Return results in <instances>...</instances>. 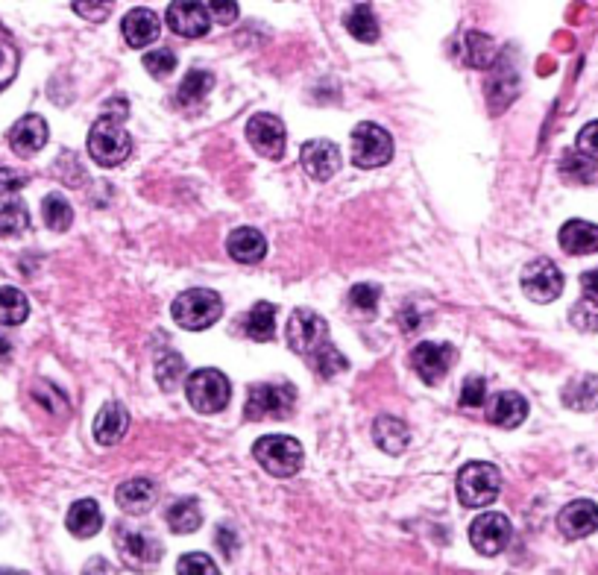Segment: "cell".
<instances>
[{
    "instance_id": "f5cc1de1",
    "label": "cell",
    "mask_w": 598,
    "mask_h": 575,
    "mask_svg": "<svg viewBox=\"0 0 598 575\" xmlns=\"http://www.w3.org/2000/svg\"><path fill=\"white\" fill-rule=\"evenodd\" d=\"M0 575H30V573H21V570H3V567H0Z\"/></svg>"
},
{
    "instance_id": "8d00e7d4",
    "label": "cell",
    "mask_w": 598,
    "mask_h": 575,
    "mask_svg": "<svg viewBox=\"0 0 598 575\" xmlns=\"http://www.w3.org/2000/svg\"><path fill=\"white\" fill-rule=\"evenodd\" d=\"M33 399L47 408L50 417H68V399H65V394H62L56 385H50V382H36V385H33Z\"/></svg>"
},
{
    "instance_id": "5bb4252c",
    "label": "cell",
    "mask_w": 598,
    "mask_h": 575,
    "mask_svg": "<svg viewBox=\"0 0 598 575\" xmlns=\"http://www.w3.org/2000/svg\"><path fill=\"white\" fill-rule=\"evenodd\" d=\"M118 549L127 558L129 567H135V570H153L162 561V555H165V546L150 531L135 529H121Z\"/></svg>"
},
{
    "instance_id": "e0dca14e",
    "label": "cell",
    "mask_w": 598,
    "mask_h": 575,
    "mask_svg": "<svg viewBox=\"0 0 598 575\" xmlns=\"http://www.w3.org/2000/svg\"><path fill=\"white\" fill-rule=\"evenodd\" d=\"M6 138H9L12 153H18V156L27 159V156H36L44 144H47L50 130H47V121H44L42 115H24L21 121L12 124V130H9Z\"/></svg>"
},
{
    "instance_id": "f35d334b",
    "label": "cell",
    "mask_w": 598,
    "mask_h": 575,
    "mask_svg": "<svg viewBox=\"0 0 598 575\" xmlns=\"http://www.w3.org/2000/svg\"><path fill=\"white\" fill-rule=\"evenodd\" d=\"M379 300H382V288H379V285H370V282L352 285V291H349V303H352V309L364 311V314H376Z\"/></svg>"
},
{
    "instance_id": "3957f363",
    "label": "cell",
    "mask_w": 598,
    "mask_h": 575,
    "mask_svg": "<svg viewBox=\"0 0 598 575\" xmlns=\"http://www.w3.org/2000/svg\"><path fill=\"white\" fill-rule=\"evenodd\" d=\"M297 391L288 382H258L247 394V420H285L294 414Z\"/></svg>"
},
{
    "instance_id": "bcb514c9",
    "label": "cell",
    "mask_w": 598,
    "mask_h": 575,
    "mask_svg": "<svg viewBox=\"0 0 598 575\" xmlns=\"http://www.w3.org/2000/svg\"><path fill=\"white\" fill-rule=\"evenodd\" d=\"M206 9H209V18L217 21V24H232V21L238 18V3H220V0H212V3H206Z\"/></svg>"
},
{
    "instance_id": "f907efd6",
    "label": "cell",
    "mask_w": 598,
    "mask_h": 575,
    "mask_svg": "<svg viewBox=\"0 0 598 575\" xmlns=\"http://www.w3.org/2000/svg\"><path fill=\"white\" fill-rule=\"evenodd\" d=\"M83 575H118L115 573V567L106 561V558H91L86 564V570H83Z\"/></svg>"
},
{
    "instance_id": "ab89813d",
    "label": "cell",
    "mask_w": 598,
    "mask_h": 575,
    "mask_svg": "<svg viewBox=\"0 0 598 575\" xmlns=\"http://www.w3.org/2000/svg\"><path fill=\"white\" fill-rule=\"evenodd\" d=\"M176 575H220V570L206 552H188L179 558Z\"/></svg>"
},
{
    "instance_id": "4dcf8cb0",
    "label": "cell",
    "mask_w": 598,
    "mask_h": 575,
    "mask_svg": "<svg viewBox=\"0 0 598 575\" xmlns=\"http://www.w3.org/2000/svg\"><path fill=\"white\" fill-rule=\"evenodd\" d=\"M30 229V212L15 197H0V238H12Z\"/></svg>"
},
{
    "instance_id": "603a6c76",
    "label": "cell",
    "mask_w": 598,
    "mask_h": 575,
    "mask_svg": "<svg viewBox=\"0 0 598 575\" xmlns=\"http://www.w3.org/2000/svg\"><path fill=\"white\" fill-rule=\"evenodd\" d=\"M525 417H528V402L513 391L496 394L490 408H487V420L499 429H516V426H522Z\"/></svg>"
},
{
    "instance_id": "5b68a950",
    "label": "cell",
    "mask_w": 598,
    "mask_h": 575,
    "mask_svg": "<svg viewBox=\"0 0 598 575\" xmlns=\"http://www.w3.org/2000/svg\"><path fill=\"white\" fill-rule=\"evenodd\" d=\"M502 490V473L487 461H470L458 473V499L467 508H487Z\"/></svg>"
},
{
    "instance_id": "681fc988",
    "label": "cell",
    "mask_w": 598,
    "mask_h": 575,
    "mask_svg": "<svg viewBox=\"0 0 598 575\" xmlns=\"http://www.w3.org/2000/svg\"><path fill=\"white\" fill-rule=\"evenodd\" d=\"M581 288H584V297H587V300H596L598 303V267L596 270H587V273L581 276Z\"/></svg>"
},
{
    "instance_id": "ffe728a7",
    "label": "cell",
    "mask_w": 598,
    "mask_h": 575,
    "mask_svg": "<svg viewBox=\"0 0 598 575\" xmlns=\"http://www.w3.org/2000/svg\"><path fill=\"white\" fill-rule=\"evenodd\" d=\"M226 250L238 265H258L267 253V241L253 226H238L235 232H229Z\"/></svg>"
},
{
    "instance_id": "2e32d148",
    "label": "cell",
    "mask_w": 598,
    "mask_h": 575,
    "mask_svg": "<svg viewBox=\"0 0 598 575\" xmlns=\"http://www.w3.org/2000/svg\"><path fill=\"white\" fill-rule=\"evenodd\" d=\"M557 529L569 540H581L598 531V505L593 499H575L560 508L557 514Z\"/></svg>"
},
{
    "instance_id": "9c48e42d",
    "label": "cell",
    "mask_w": 598,
    "mask_h": 575,
    "mask_svg": "<svg viewBox=\"0 0 598 575\" xmlns=\"http://www.w3.org/2000/svg\"><path fill=\"white\" fill-rule=\"evenodd\" d=\"M522 291L534 303H552L563 294V273L552 259H534L522 270Z\"/></svg>"
},
{
    "instance_id": "d4e9b609",
    "label": "cell",
    "mask_w": 598,
    "mask_h": 575,
    "mask_svg": "<svg viewBox=\"0 0 598 575\" xmlns=\"http://www.w3.org/2000/svg\"><path fill=\"white\" fill-rule=\"evenodd\" d=\"M373 441L379 443V449H385L387 455H399L411 441V432H408L405 420L385 414L373 423Z\"/></svg>"
},
{
    "instance_id": "d6986e66",
    "label": "cell",
    "mask_w": 598,
    "mask_h": 575,
    "mask_svg": "<svg viewBox=\"0 0 598 575\" xmlns=\"http://www.w3.org/2000/svg\"><path fill=\"white\" fill-rule=\"evenodd\" d=\"M121 33H124L129 47L153 45L159 39V33H162L159 15L153 9H147V6H138V9H132L127 18H124Z\"/></svg>"
},
{
    "instance_id": "f1b7e54d",
    "label": "cell",
    "mask_w": 598,
    "mask_h": 575,
    "mask_svg": "<svg viewBox=\"0 0 598 575\" xmlns=\"http://www.w3.org/2000/svg\"><path fill=\"white\" fill-rule=\"evenodd\" d=\"M214 89V74L212 71H203V68H194L185 74V80L179 83L176 89V100L182 106H197L200 100H206V94Z\"/></svg>"
},
{
    "instance_id": "83f0119b",
    "label": "cell",
    "mask_w": 598,
    "mask_h": 575,
    "mask_svg": "<svg viewBox=\"0 0 598 575\" xmlns=\"http://www.w3.org/2000/svg\"><path fill=\"white\" fill-rule=\"evenodd\" d=\"M168 526L176 534H191L203 526V511H200V502L185 496V499H176L171 508H168Z\"/></svg>"
},
{
    "instance_id": "ba28073f",
    "label": "cell",
    "mask_w": 598,
    "mask_h": 575,
    "mask_svg": "<svg viewBox=\"0 0 598 575\" xmlns=\"http://www.w3.org/2000/svg\"><path fill=\"white\" fill-rule=\"evenodd\" d=\"M393 159V138L385 127L364 121L352 130V162L358 168H382Z\"/></svg>"
},
{
    "instance_id": "8992f818",
    "label": "cell",
    "mask_w": 598,
    "mask_h": 575,
    "mask_svg": "<svg viewBox=\"0 0 598 575\" xmlns=\"http://www.w3.org/2000/svg\"><path fill=\"white\" fill-rule=\"evenodd\" d=\"M185 397L200 411V414H217L229 405L232 385L229 379L214 370V367H200L185 379Z\"/></svg>"
},
{
    "instance_id": "4316f807",
    "label": "cell",
    "mask_w": 598,
    "mask_h": 575,
    "mask_svg": "<svg viewBox=\"0 0 598 575\" xmlns=\"http://www.w3.org/2000/svg\"><path fill=\"white\" fill-rule=\"evenodd\" d=\"M563 402L575 411H596L598 408V376L596 373H587V376H578L566 385L563 391Z\"/></svg>"
},
{
    "instance_id": "484cf974",
    "label": "cell",
    "mask_w": 598,
    "mask_h": 575,
    "mask_svg": "<svg viewBox=\"0 0 598 575\" xmlns=\"http://www.w3.org/2000/svg\"><path fill=\"white\" fill-rule=\"evenodd\" d=\"M343 24H346L349 36L358 39V42H364V45H373V42L379 39V21H376L373 6H367V3H355V6L346 12Z\"/></svg>"
},
{
    "instance_id": "cb8c5ba5",
    "label": "cell",
    "mask_w": 598,
    "mask_h": 575,
    "mask_svg": "<svg viewBox=\"0 0 598 575\" xmlns=\"http://www.w3.org/2000/svg\"><path fill=\"white\" fill-rule=\"evenodd\" d=\"M65 526L74 537L86 540L94 537L97 531L103 529V514H100V505L94 499H77L71 508H68V517H65Z\"/></svg>"
},
{
    "instance_id": "4fadbf2b",
    "label": "cell",
    "mask_w": 598,
    "mask_h": 575,
    "mask_svg": "<svg viewBox=\"0 0 598 575\" xmlns=\"http://www.w3.org/2000/svg\"><path fill=\"white\" fill-rule=\"evenodd\" d=\"M455 364V347L452 344H417V350L411 353V367L417 370V376L426 385H440L446 379V373Z\"/></svg>"
},
{
    "instance_id": "7402d4cb",
    "label": "cell",
    "mask_w": 598,
    "mask_h": 575,
    "mask_svg": "<svg viewBox=\"0 0 598 575\" xmlns=\"http://www.w3.org/2000/svg\"><path fill=\"white\" fill-rule=\"evenodd\" d=\"M159 499V487L150 479H129L124 485L115 490V502L121 511L127 514H144L156 505Z\"/></svg>"
},
{
    "instance_id": "7dc6e473",
    "label": "cell",
    "mask_w": 598,
    "mask_h": 575,
    "mask_svg": "<svg viewBox=\"0 0 598 575\" xmlns=\"http://www.w3.org/2000/svg\"><path fill=\"white\" fill-rule=\"evenodd\" d=\"M217 546H220V552H223L226 558H235V555H238V534H235V529L220 526V529H217Z\"/></svg>"
},
{
    "instance_id": "816d5d0a",
    "label": "cell",
    "mask_w": 598,
    "mask_h": 575,
    "mask_svg": "<svg viewBox=\"0 0 598 575\" xmlns=\"http://www.w3.org/2000/svg\"><path fill=\"white\" fill-rule=\"evenodd\" d=\"M12 358V344L6 341V335L0 332V361H9Z\"/></svg>"
},
{
    "instance_id": "836d02e7",
    "label": "cell",
    "mask_w": 598,
    "mask_h": 575,
    "mask_svg": "<svg viewBox=\"0 0 598 575\" xmlns=\"http://www.w3.org/2000/svg\"><path fill=\"white\" fill-rule=\"evenodd\" d=\"M493 53H496V47H493V39L490 36H484V33H478V30H472L464 36V62L470 65V68H490L493 65Z\"/></svg>"
},
{
    "instance_id": "f6af8a7d",
    "label": "cell",
    "mask_w": 598,
    "mask_h": 575,
    "mask_svg": "<svg viewBox=\"0 0 598 575\" xmlns=\"http://www.w3.org/2000/svg\"><path fill=\"white\" fill-rule=\"evenodd\" d=\"M24 185H27V174L12 171V168H0V197H15Z\"/></svg>"
},
{
    "instance_id": "74e56055",
    "label": "cell",
    "mask_w": 598,
    "mask_h": 575,
    "mask_svg": "<svg viewBox=\"0 0 598 575\" xmlns=\"http://www.w3.org/2000/svg\"><path fill=\"white\" fill-rule=\"evenodd\" d=\"M144 68H147L150 77L165 80L173 68H176V53H173L171 47H156V50L144 53Z\"/></svg>"
},
{
    "instance_id": "1f68e13d",
    "label": "cell",
    "mask_w": 598,
    "mask_h": 575,
    "mask_svg": "<svg viewBox=\"0 0 598 575\" xmlns=\"http://www.w3.org/2000/svg\"><path fill=\"white\" fill-rule=\"evenodd\" d=\"M247 335L253 338V341H273V335H276V306L273 303H267V300H261L256 303L250 314H247Z\"/></svg>"
},
{
    "instance_id": "9a60e30c",
    "label": "cell",
    "mask_w": 598,
    "mask_h": 575,
    "mask_svg": "<svg viewBox=\"0 0 598 575\" xmlns=\"http://www.w3.org/2000/svg\"><path fill=\"white\" fill-rule=\"evenodd\" d=\"M168 27L182 39H203L212 30V18L206 3L197 0H176L168 6Z\"/></svg>"
},
{
    "instance_id": "7c38bea8",
    "label": "cell",
    "mask_w": 598,
    "mask_h": 575,
    "mask_svg": "<svg viewBox=\"0 0 598 575\" xmlns=\"http://www.w3.org/2000/svg\"><path fill=\"white\" fill-rule=\"evenodd\" d=\"M247 138L264 159H282L285 156L288 133H285L282 118H276V115H267V112L253 115L250 124H247Z\"/></svg>"
},
{
    "instance_id": "ac0fdd59",
    "label": "cell",
    "mask_w": 598,
    "mask_h": 575,
    "mask_svg": "<svg viewBox=\"0 0 598 575\" xmlns=\"http://www.w3.org/2000/svg\"><path fill=\"white\" fill-rule=\"evenodd\" d=\"M129 432V411L121 402H106L94 417V441L100 446H115Z\"/></svg>"
},
{
    "instance_id": "7bdbcfd3",
    "label": "cell",
    "mask_w": 598,
    "mask_h": 575,
    "mask_svg": "<svg viewBox=\"0 0 598 575\" xmlns=\"http://www.w3.org/2000/svg\"><path fill=\"white\" fill-rule=\"evenodd\" d=\"M484 399H487V382H484V376L464 379V385H461V405L478 408V405H484Z\"/></svg>"
},
{
    "instance_id": "d6a6232c",
    "label": "cell",
    "mask_w": 598,
    "mask_h": 575,
    "mask_svg": "<svg viewBox=\"0 0 598 575\" xmlns=\"http://www.w3.org/2000/svg\"><path fill=\"white\" fill-rule=\"evenodd\" d=\"M185 358L176 353V350H165V353H159L156 358V382H159V388L162 391H176L179 385H182V379H185Z\"/></svg>"
},
{
    "instance_id": "e575fe53",
    "label": "cell",
    "mask_w": 598,
    "mask_h": 575,
    "mask_svg": "<svg viewBox=\"0 0 598 575\" xmlns=\"http://www.w3.org/2000/svg\"><path fill=\"white\" fill-rule=\"evenodd\" d=\"M42 218L47 229L53 232H65L74 223V209L62 194H47L42 200Z\"/></svg>"
},
{
    "instance_id": "c3c4849f",
    "label": "cell",
    "mask_w": 598,
    "mask_h": 575,
    "mask_svg": "<svg viewBox=\"0 0 598 575\" xmlns=\"http://www.w3.org/2000/svg\"><path fill=\"white\" fill-rule=\"evenodd\" d=\"M74 12L91 21H103L112 12V3H74Z\"/></svg>"
},
{
    "instance_id": "b9f144b4",
    "label": "cell",
    "mask_w": 598,
    "mask_h": 575,
    "mask_svg": "<svg viewBox=\"0 0 598 575\" xmlns=\"http://www.w3.org/2000/svg\"><path fill=\"white\" fill-rule=\"evenodd\" d=\"M18 74V50L0 39V91L6 89Z\"/></svg>"
},
{
    "instance_id": "30bf717a",
    "label": "cell",
    "mask_w": 598,
    "mask_h": 575,
    "mask_svg": "<svg viewBox=\"0 0 598 575\" xmlns=\"http://www.w3.org/2000/svg\"><path fill=\"white\" fill-rule=\"evenodd\" d=\"M511 520L505 514H481L470 526V543L481 555H499L511 543Z\"/></svg>"
},
{
    "instance_id": "6da1fadb",
    "label": "cell",
    "mask_w": 598,
    "mask_h": 575,
    "mask_svg": "<svg viewBox=\"0 0 598 575\" xmlns=\"http://www.w3.org/2000/svg\"><path fill=\"white\" fill-rule=\"evenodd\" d=\"M132 153V138L115 115H100L88 130V156L103 168L124 165Z\"/></svg>"
},
{
    "instance_id": "8fae6325",
    "label": "cell",
    "mask_w": 598,
    "mask_h": 575,
    "mask_svg": "<svg viewBox=\"0 0 598 575\" xmlns=\"http://www.w3.org/2000/svg\"><path fill=\"white\" fill-rule=\"evenodd\" d=\"M299 162H302V168H305L308 177L317 179V182H326V179L335 177L338 168H341V147L335 141H329V138L305 141L302 150H299Z\"/></svg>"
},
{
    "instance_id": "7a4b0ae2",
    "label": "cell",
    "mask_w": 598,
    "mask_h": 575,
    "mask_svg": "<svg viewBox=\"0 0 598 575\" xmlns=\"http://www.w3.org/2000/svg\"><path fill=\"white\" fill-rule=\"evenodd\" d=\"M173 320L188 332H203L214 326L223 314V300L212 288H191L173 300Z\"/></svg>"
},
{
    "instance_id": "60d3db41",
    "label": "cell",
    "mask_w": 598,
    "mask_h": 575,
    "mask_svg": "<svg viewBox=\"0 0 598 575\" xmlns=\"http://www.w3.org/2000/svg\"><path fill=\"white\" fill-rule=\"evenodd\" d=\"M569 320H572L581 332H598V303L584 297L581 303H575V309L569 311Z\"/></svg>"
},
{
    "instance_id": "f546056e",
    "label": "cell",
    "mask_w": 598,
    "mask_h": 575,
    "mask_svg": "<svg viewBox=\"0 0 598 575\" xmlns=\"http://www.w3.org/2000/svg\"><path fill=\"white\" fill-rule=\"evenodd\" d=\"M30 317V300L24 291L3 285L0 288V326H21Z\"/></svg>"
},
{
    "instance_id": "ee69618b",
    "label": "cell",
    "mask_w": 598,
    "mask_h": 575,
    "mask_svg": "<svg viewBox=\"0 0 598 575\" xmlns=\"http://www.w3.org/2000/svg\"><path fill=\"white\" fill-rule=\"evenodd\" d=\"M575 150L581 156H587L590 162H598V121L587 124L581 133H578V141H575Z\"/></svg>"
},
{
    "instance_id": "44dd1931",
    "label": "cell",
    "mask_w": 598,
    "mask_h": 575,
    "mask_svg": "<svg viewBox=\"0 0 598 575\" xmlns=\"http://www.w3.org/2000/svg\"><path fill=\"white\" fill-rule=\"evenodd\" d=\"M557 241L569 256H590L598 253V226L590 221H566L560 226Z\"/></svg>"
},
{
    "instance_id": "277c9868",
    "label": "cell",
    "mask_w": 598,
    "mask_h": 575,
    "mask_svg": "<svg viewBox=\"0 0 598 575\" xmlns=\"http://www.w3.org/2000/svg\"><path fill=\"white\" fill-rule=\"evenodd\" d=\"M256 461L276 479H291L302 467V446L291 435H264L253 446Z\"/></svg>"
},
{
    "instance_id": "52a82bcc",
    "label": "cell",
    "mask_w": 598,
    "mask_h": 575,
    "mask_svg": "<svg viewBox=\"0 0 598 575\" xmlns=\"http://www.w3.org/2000/svg\"><path fill=\"white\" fill-rule=\"evenodd\" d=\"M285 338H288V347L302 355L305 361H311L326 344H332L329 341V323L311 309H297L291 314Z\"/></svg>"
},
{
    "instance_id": "d590c367",
    "label": "cell",
    "mask_w": 598,
    "mask_h": 575,
    "mask_svg": "<svg viewBox=\"0 0 598 575\" xmlns=\"http://www.w3.org/2000/svg\"><path fill=\"white\" fill-rule=\"evenodd\" d=\"M308 364H311V367H314V373H317V376H323V379H332V376H338V373H343V370L349 367L346 355L338 353V347H335V344H326V347L314 355Z\"/></svg>"
}]
</instances>
